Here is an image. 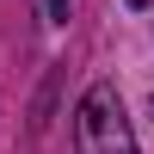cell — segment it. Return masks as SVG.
<instances>
[{
    "mask_svg": "<svg viewBox=\"0 0 154 154\" xmlns=\"http://www.w3.org/2000/svg\"><path fill=\"white\" fill-rule=\"evenodd\" d=\"M74 148L80 154H136V123L111 80H93L74 105Z\"/></svg>",
    "mask_w": 154,
    "mask_h": 154,
    "instance_id": "1",
    "label": "cell"
},
{
    "mask_svg": "<svg viewBox=\"0 0 154 154\" xmlns=\"http://www.w3.org/2000/svg\"><path fill=\"white\" fill-rule=\"evenodd\" d=\"M43 6H49V19H56V25H68V12H74V0H43Z\"/></svg>",
    "mask_w": 154,
    "mask_h": 154,
    "instance_id": "2",
    "label": "cell"
},
{
    "mask_svg": "<svg viewBox=\"0 0 154 154\" xmlns=\"http://www.w3.org/2000/svg\"><path fill=\"white\" fill-rule=\"evenodd\" d=\"M123 6H136V12H148V6H154V0H123Z\"/></svg>",
    "mask_w": 154,
    "mask_h": 154,
    "instance_id": "3",
    "label": "cell"
}]
</instances>
